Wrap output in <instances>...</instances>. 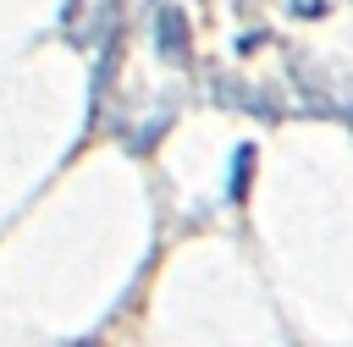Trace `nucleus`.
I'll return each mask as SVG.
<instances>
[{
	"label": "nucleus",
	"instance_id": "2",
	"mask_svg": "<svg viewBox=\"0 0 353 347\" xmlns=\"http://www.w3.org/2000/svg\"><path fill=\"white\" fill-rule=\"evenodd\" d=\"M248 171H254V143H237V154H232V182H226V198H232V204L248 193Z\"/></svg>",
	"mask_w": 353,
	"mask_h": 347
},
{
	"label": "nucleus",
	"instance_id": "4",
	"mask_svg": "<svg viewBox=\"0 0 353 347\" xmlns=\"http://www.w3.org/2000/svg\"><path fill=\"white\" fill-rule=\"evenodd\" d=\"M83 6H88V0H66V6H61V22H66V28H72V22H77V17H83Z\"/></svg>",
	"mask_w": 353,
	"mask_h": 347
},
{
	"label": "nucleus",
	"instance_id": "1",
	"mask_svg": "<svg viewBox=\"0 0 353 347\" xmlns=\"http://www.w3.org/2000/svg\"><path fill=\"white\" fill-rule=\"evenodd\" d=\"M154 50H160V61H188V22H182V11L165 0L160 11H154Z\"/></svg>",
	"mask_w": 353,
	"mask_h": 347
},
{
	"label": "nucleus",
	"instance_id": "3",
	"mask_svg": "<svg viewBox=\"0 0 353 347\" xmlns=\"http://www.w3.org/2000/svg\"><path fill=\"white\" fill-rule=\"evenodd\" d=\"M292 11H298V17H320V11H325V0H292Z\"/></svg>",
	"mask_w": 353,
	"mask_h": 347
}]
</instances>
